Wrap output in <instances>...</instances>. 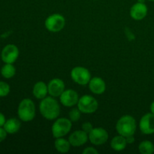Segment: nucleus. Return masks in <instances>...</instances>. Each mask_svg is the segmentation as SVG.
Returning a JSON list of instances; mask_svg holds the SVG:
<instances>
[{"label":"nucleus","instance_id":"nucleus-8","mask_svg":"<svg viewBox=\"0 0 154 154\" xmlns=\"http://www.w3.org/2000/svg\"><path fill=\"white\" fill-rule=\"evenodd\" d=\"M88 135L89 140L91 144L96 146L105 144L109 137L107 130L102 127L93 128V130L88 134Z\"/></svg>","mask_w":154,"mask_h":154},{"label":"nucleus","instance_id":"nucleus-14","mask_svg":"<svg viewBox=\"0 0 154 154\" xmlns=\"http://www.w3.org/2000/svg\"><path fill=\"white\" fill-rule=\"evenodd\" d=\"M89 140V135L83 129L76 130L72 132L69 137V141L73 147H81L84 145Z\"/></svg>","mask_w":154,"mask_h":154},{"label":"nucleus","instance_id":"nucleus-3","mask_svg":"<svg viewBox=\"0 0 154 154\" xmlns=\"http://www.w3.org/2000/svg\"><path fill=\"white\" fill-rule=\"evenodd\" d=\"M17 114L22 121H32L35 117V105L33 101L30 99H23L18 106Z\"/></svg>","mask_w":154,"mask_h":154},{"label":"nucleus","instance_id":"nucleus-19","mask_svg":"<svg viewBox=\"0 0 154 154\" xmlns=\"http://www.w3.org/2000/svg\"><path fill=\"white\" fill-rule=\"evenodd\" d=\"M54 146H55L56 150L59 153H66L70 150L72 145L69 140H66L63 138V137H61V138H56L55 141H54Z\"/></svg>","mask_w":154,"mask_h":154},{"label":"nucleus","instance_id":"nucleus-11","mask_svg":"<svg viewBox=\"0 0 154 154\" xmlns=\"http://www.w3.org/2000/svg\"><path fill=\"white\" fill-rule=\"evenodd\" d=\"M139 129L144 135H152L154 133V114L147 113L142 116L139 122Z\"/></svg>","mask_w":154,"mask_h":154},{"label":"nucleus","instance_id":"nucleus-9","mask_svg":"<svg viewBox=\"0 0 154 154\" xmlns=\"http://www.w3.org/2000/svg\"><path fill=\"white\" fill-rule=\"evenodd\" d=\"M19 57V49L13 44L7 45L2 51L1 58L5 63L13 64Z\"/></svg>","mask_w":154,"mask_h":154},{"label":"nucleus","instance_id":"nucleus-13","mask_svg":"<svg viewBox=\"0 0 154 154\" xmlns=\"http://www.w3.org/2000/svg\"><path fill=\"white\" fill-rule=\"evenodd\" d=\"M148 12V8L145 3L137 2L130 8V16L135 20H141L146 17Z\"/></svg>","mask_w":154,"mask_h":154},{"label":"nucleus","instance_id":"nucleus-16","mask_svg":"<svg viewBox=\"0 0 154 154\" xmlns=\"http://www.w3.org/2000/svg\"><path fill=\"white\" fill-rule=\"evenodd\" d=\"M48 93V85L44 81H38L33 87L32 94L36 99L42 100V99L47 97Z\"/></svg>","mask_w":154,"mask_h":154},{"label":"nucleus","instance_id":"nucleus-21","mask_svg":"<svg viewBox=\"0 0 154 154\" xmlns=\"http://www.w3.org/2000/svg\"><path fill=\"white\" fill-rule=\"evenodd\" d=\"M1 74L5 78L10 79L13 78L16 74V69L14 66L10 63H5L1 69Z\"/></svg>","mask_w":154,"mask_h":154},{"label":"nucleus","instance_id":"nucleus-22","mask_svg":"<svg viewBox=\"0 0 154 154\" xmlns=\"http://www.w3.org/2000/svg\"><path fill=\"white\" fill-rule=\"evenodd\" d=\"M69 119L72 122H77L81 117V111L78 108H72L69 114Z\"/></svg>","mask_w":154,"mask_h":154},{"label":"nucleus","instance_id":"nucleus-25","mask_svg":"<svg viewBox=\"0 0 154 154\" xmlns=\"http://www.w3.org/2000/svg\"><path fill=\"white\" fill-rule=\"evenodd\" d=\"M83 154H99V151L93 147H88L83 150Z\"/></svg>","mask_w":154,"mask_h":154},{"label":"nucleus","instance_id":"nucleus-2","mask_svg":"<svg viewBox=\"0 0 154 154\" xmlns=\"http://www.w3.org/2000/svg\"><path fill=\"white\" fill-rule=\"evenodd\" d=\"M137 129L136 120L130 115H124L120 117L116 124V130L119 135L126 137L135 135Z\"/></svg>","mask_w":154,"mask_h":154},{"label":"nucleus","instance_id":"nucleus-10","mask_svg":"<svg viewBox=\"0 0 154 154\" xmlns=\"http://www.w3.org/2000/svg\"><path fill=\"white\" fill-rule=\"evenodd\" d=\"M79 99L78 93L75 90H71V89L65 90L60 96V101L61 104L63 106L67 107V108H71V107L78 105Z\"/></svg>","mask_w":154,"mask_h":154},{"label":"nucleus","instance_id":"nucleus-6","mask_svg":"<svg viewBox=\"0 0 154 154\" xmlns=\"http://www.w3.org/2000/svg\"><path fill=\"white\" fill-rule=\"evenodd\" d=\"M66 25V19L60 14H51L45 20V28L51 32H58L63 29Z\"/></svg>","mask_w":154,"mask_h":154},{"label":"nucleus","instance_id":"nucleus-7","mask_svg":"<svg viewBox=\"0 0 154 154\" xmlns=\"http://www.w3.org/2000/svg\"><path fill=\"white\" fill-rule=\"evenodd\" d=\"M71 78L74 82L79 85H87L91 80L90 71L82 66H76L71 71Z\"/></svg>","mask_w":154,"mask_h":154},{"label":"nucleus","instance_id":"nucleus-20","mask_svg":"<svg viewBox=\"0 0 154 154\" xmlns=\"http://www.w3.org/2000/svg\"><path fill=\"white\" fill-rule=\"evenodd\" d=\"M138 150L141 154H153L154 153V144L150 141L145 140L140 143Z\"/></svg>","mask_w":154,"mask_h":154},{"label":"nucleus","instance_id":"nucleus-15","mask_svg":"<svg viewBox=\"0 0 154 154\" xmlns=\"http://www.w3.org/2000/svg\"><path fill=\"white\" fill-rule=\"evenodd\" d=\"M88 86L90 91L96 95L103 94L106 90V84L103 79L99 77H94L91 78Z\"/></svg>","mask_w":154,"mask_h":154},{"label":"nucleus","instance_id":"nucleus-5","mask_svg":"<svg viewBox=\"0 0 154 154\" xmlns=\"http://www.w3.org/2000/svg\"><path fill=\"white\" fill-rule=\"evenodd\" d=\"M99 107L97 100L90 95L81 96L78 102V108L83 114H93L96 112Z\"/></svg>","mask_w":154,"mask_h":154},{"label":"nucleus","instance_id":"nucleus-1","mask_svg":"<svg viewBox=\"0 0 154 154\" xmlns=\"http://www.w3.org/2000/svg\"><path fill=\"white\" fill-rule=\"evenodd\" d=\"M41 114L46 120H54L58 118L60 114V106L58 101L53 96H47L42 99L39 104Z\"/></svg>","mask_w":154,"mask_h":154},{"label":"nucleus","instance_id":"nucleus-12","mask_svg":"<svg viewBox=\"0 0 154 154\" xmlns=\"http://www.w3.org/2000/svg\"><path fill=\"white\" fill-rule=\"evenodd\" d=\"M48 94L53 97H60L64 92L66 85L64 81L60 78H54L48 84Z\"/></svg>","mask_w":154,"mask_h":154},{"label":"nucleus","instance_id":"nucleus-26","mask_svg":"<svg viewBox=\"0 0 154 154\" xmlns=\"http://www.w3.org/2000/svg\"><path fill=\"white\" fill-rule=\"evenodd\" d=\"M8 135V132H6L5 129L2 127H0V143L2 142L6 138Z\"/></svg>","mask_w":154,"mask_h":154},{"label":"nucleus","instance_id":"nucleus-24","mask_svg":"<svg viewBox=\"0 0 154 154\" xmlns=\"http://www.w3.org/2000/svg\"><path fill=\"white\" fill-rule=\"evenodd\" d=\"M82 129L84 131V132H87V134L90 133V132H91L92 130H93V129L94 127L93 126V125H92L91 123H90V122H86V123H84L82 124Z\"/></svg>","mask_w":154,"mask_h":154},{"label":"nucleus","instance_id":"nucleus-31","mask_svg":"<svg viewBox=\"0 0 154 154\" xmlns=\"http://www.w3.org/2000/svg\"><path fill=\"white\" fill-rule=\"evenodd\" d=\"M148 1H150V2H154V0H148Z\"/></svg>","mask_w":154,"mask_h":154},{"label":"nucleus","instance_id":"nucleus-23","mask_svg":"<svg viewBox=\"0 0 154 154\" xmlns=\"http://www.w3.org/2000/svg\"><path fill=\"white\" fill-rule=\"evenodd\" d=\"M10 86L4 81H0V97L7 96L10 93Z\"/></svg>","mask_w":154,"mask_h":154},{"label":"nucleus","instance_id":"nucleus-18","mask_svg":"<svg viewBox=\"0 0 154 154\" xmlns=\"http://www.w3.org/2000/svg\"><path fill=\"white\" fill-rule=\"evenodd\" d=\"M126 138L119 135L114 137L111 141V147L115 151H122L125 150L127 145Z\"/></svg>","mask_w":154,"mask_h":154},{"label":"nucleus","instance_id":"nucleus-30","mask_svg":"<svg viewBox=\"0 0 154 154\" xmlns=\"http://www.w3.org/2000/svg\"><path fill=\"white\" fill-rule=\"evenodd\" d=\"M138 2H141V3H144L145 2V0H138Z\"/></svg>","mask_w":154,"mask_h":154},{"label":"nucleus","instance_id":"nucleus-27","mask_svg":"<svg viewBox=\"0 0 154 154\" xmlns=\"http://www.w3.org/2000/svg\"><path fill=\"white\" fill-rule=\"evenodd\" d=\"M5 121V117L4 114L0 112V127H3Z\"/></svg>","mask_w":154,"mask_h":154},{"label":"nucleus","instance_id":"nucleus-28","mask_svg":"<svg viewBox=\"0 0 154 154\" xmlns=\"http://www.w3.org/2000/svg\"><path fill=\"white\" fill-rule=\"evenodd\" d=\"M126 140L127 144H133L135 142V137L134 135H130V136L126 137Z\"/></svg>","mask_w":154,"mask_h":154},{"label":"nucleus","instance_id":"nucleus-4","mask_svg":"<svg viewBox=\"0 0 154 154\" xmlns=\"http://www.w3.org/2000/svg\"><path fill=\"white\" fill-rule=\"evenodd\" d=\"M72 123L70 119L61 117L56 119V121L53 124L51 128L53 136L55 138L64 137L71 131Z\"/></svg>","mask_w":154,"mask_h":154},{"label":"nucleus","instance_id":"nucleus-17","mask_svg":"<svg viewBox=\"0 0 154 154\" xmlns=\"http://www.w3.org/2000/svg\"><path fill=\"white\" fill-rule=\"evenodd\" d=\"M20 126L21 123L19 120L17 118H10L6 120L3 128L5 129L8 134H14L20 130Z\"/></svg>","mask_w":154,"mask_h":154},{"label":"nucleus","instance_id":"nucleus-29","mask_svg":"<svg viewBox=\"0 0 154 154\" xmlns=\"http://www.w3.org/2000/svg\"><path fill=\"white\" fill-rule=\"evenodd\" d=\"M150 112H151L152 114H154V101L153 102H152L151 105H150Z\"/></svg>","mask_w":154,"mask_h":154},{"label":"nucleus","instance_id":"nucleus-32","mask_svg":"<svg viewBox=\"0 0 154 154\" xmlns=\"http://www.w3.org/2000/svg\"><path fill=\"white\" fill-rule=\"evenodd\" d=\"M93 1H97V0H93Z\"/></svg>","mask_w":154,"mask_h":154}]
</instances>
